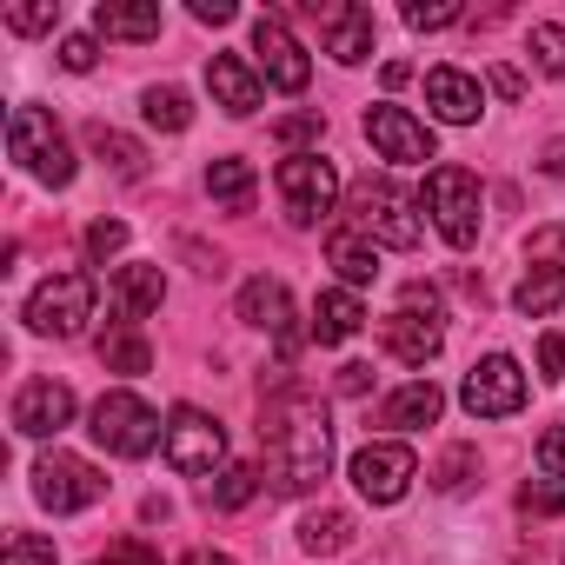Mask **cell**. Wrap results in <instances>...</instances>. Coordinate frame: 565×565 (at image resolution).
<instances>
[{
    "label": "cell",
    "instance_id": "obj_1",
    "mask_svg": "<svg viewBox=\"0 0 565 565\" xmlns=\"http://www.w3.org/2000/svg\"><path fill=\"white\" fill-rule=\"evenodd\" d=\"M259 446H266V479L273 492H313L333 466V426H327V406L307 393V386H287L273 393L266 413H259Z\"/></svg>",
    "mask_w": 565,
    "mask_h": 565
},
{
    "label": "cell",
    "instance_id": "obj_2",
    "mask_svg": "<svg viewBox=\"0 0 565 565\" xmlns=\"http://www.w3.org/2000/svg\"><path fill=\"white\" fill-rule=\"evenodd\" d=\"M87 433L114 452V459H147L153 446H167V426H160V413L140 399V393H127V386H114V393H100L94 399V413H87Z\"/></svg>",
    "mask_w": 565,
    "mask_h": 565
},
{
    "label": "cell",
    "instance_id": "obj_3",
    "mask_svg": "<svg viewBox=\"0 0 565 565\" xmlns=\"http://www.w3.org/2000/svg\"><path fill=\"white\" fill-rule=\"evenodd\" d=\"M8 153H14L41 186H67V180H74V147H67V134L54 127L47 107H14V114H8Z\"/></svg>",
    "mask_w": 565,
    "mask_h": 565
},
{
    "label": "cell",
    "instance_id": "obj_4",
    "mask_svg": "<svg viewBox=\"0 0 565 565\" xmlns=\"http://www.w3.org/2000/svg\"><path fill=\"white\" fill-rule=\"evenodd\" d=\"M21 320H28V333H41V340H74V333H87V320H94V279H87V273H54V279H41Z\"/></svg>",
    "mask_w": 565,
    "mask_h": 565
},
{
    "label": "cell",
    "instance_id": "obj_5",
    "mask_svg": "<svg viewBox=\"0 0 565 565\" xmlns=\"http://www.w3.org/2000/svg\"><path fill=\"white\" fill-rule=\"evenodd\" d=\"M353 226H360L373 246H399V253H413L419 233H426L419 213H413V200H406L393 180H373V173L353 186Z\"/></svg>",
    "mask_w": 565,
    "mask_h": 565
},
{
    "label": "cell",
    "instance_id": "obj_6",
    "mask_svg": "<svg viewBox=\"0 0 565 565\" xmlns=\"http://www.w3.org/2000/svg\"><path fill=\"white\" fill-rule=\"evenodd\" d=\"M426 213H433L439 239H446L452 253H466V246L479 239V180H472L466 167H433V173H426Z\"/></svg>",
    "mask_w": 565,
    "mask_h": 565
},
{
    "label": "cell",
    "instance_id": "obj_7",
    "mask_svg": "<svg viewBox=\"0 0 565 565\" xmlns=\"http://www.w3.org/2000/svg\"><path fill=\"white\" fill-rule=\"evenodd\" d=\"M273 180H279V200H287V220H294V226L327 220L333 200H340V173H333V160H320V153H287Z\"/></svg>",
    "mask_w": 565,
    "mask_h": 565
},
{
    "label": "cell",
    "instance_id": "obj_8",
    "mask_svg": "<svg viewBox=\"0 0 565 565\" xmlns=\"http://www.w3.org/2000/svg\"><path fill=\"white\" fill-rule=\"evenodd\" d=\"M167 466L186 472V479L220 472V466H226V433H220V419L200 413V406H173V413H167Z\"/></svg>",
    "mask_w": 565,
    "mask_h": 565
},
{
    "label": "cell",
    "instance_id": "obj_9",
    "mask_svg": "<svg viewBox=\"0 0 565 565\" xmlns=\"http://www.w3.org/2000/svg\"><path fill=\"white\" fill-rule=\"evenodd\" d=\"M34 499L47 512H87L107 499V479H100V466H87L74 452H41L34 459Z\"/></svg>",
    "mask_w": 565,
    "mask_h": 565
},
{
    "label": "cell",
    "instance_id": "obj_10",
    "mask_svg": "<svg viewBox=\"0 0 565 565\" xmlns=\"http://www.w3.org/2000/svg\"><path fill=\"white\" fill-rule=\"evenodd\" d=\"M347 479L360 486V499H373V505H399L406 486L419 479V459H413V446L380 439V446H360V452L347 459Z\"/></svg>",
    "mask_w": 565,
    "mask_h": 565
},
{
    "label": "cell",
    "instance_id": "obj_11",
    "mask_svg": "<svg viewBox=\"0 0 565 565\" xmlns=\"http://www.w3.org/2000/svg\"><path fill=\"white\" fill-rule=\"evenodd\" d=\"M459 399H466L472 419H512V413L525 406V366H519L512 353H486V360L466 373Z\"/></svg>",
    "mask_w": 565,
    "mask_h": 565
},
{
    "label": "cell",
    "instance_id": "obj_12",
    "mask_svg": "<svg viewBox=\"0 0 565 565\" xmlns=\"http://www.w3.org/2000/svg\"><path fill=\"white\" fill-rule=\"evenodd\" d=\"M239 320L279 340V366H287V360L300 353V327H294V294L279 287V279H266V273H259V279H246V287H239Z\"/></svg>",
    "mask_w": 565,
    "mask_h": 565
},
{
    "label": "cell",
    "instance_id": "obj_13",
    "mask_svg": "<svg viewBox=\"0 0 565 565\" xmlns=\"http://www.w3.org/2000/svg\"><path fill=\"white\" fill-rule=\"evenodd\" d=\"M253 54H259V74H266L279 94H300V87L313 81L307 47L287 34V21H279V14H259V21H253Z\"/></svg>",
    "mask_w": 565,
    "mask_h": 565
},
{
    "label": "cell",
    "instance_id": "obj_14",
    "mask_svg": "<svg viewBox=\"0 0 565 565\" xmlns=\"http://www.w3.org/2000/svg\"><path fill=\"white\" fill-rule=\"evenodd\" d=\"M366 140H373L380 160H399V167H426V160H433V134H426V120H413V114L393 107V100L366 107Z\"/></svg>",
    "mask_w": 565,
    "mask_h": 565
},
{
    "label": "cell",
    "instance_id": "obj_15",
    "mask_svg": "<svg viewBox=\"0 0 565 565\" xmlns=\"http://www.w3.org/2000/svg\"><path fill=\"white\" fill-rule=\"evenodd\" d=\"M74 426V386L67 380H28L14 393V433L21 439H54Z\"/></svg>",
    "mask_w": 565,
    "mask_h": 565
},
{
    "label": "cell",
    "instance_id": "obj_16",
    "mask_svg": "<svg viewBox=\"0 0 565 565\" xmlns=\"http://www.w3.org/2000/svg\"><path fill=\"white\" fill-rule=\"evenodd\" d=\"M313 14H320V28H327V54L340 61V67H360L366 54H373V41H380V21H373V8H340V0H313Z\"/></svg>",
    "mask_w": 565,
    "mask_h": 565
},
{
    "label": "cell",
    "instance_id": "obj_17",
    "mask_svg": "<svg viewBox=\"0 0 565 565\" xmlns=\"http://www.w3.org/2000/svg\"><path fill=\"white\" fill-rule=\"evenodd\" d=\"M160 300H167V273L147 266V259L120 266V273H114V287H107V307H114L120 327H140L147 313H160Z\"/></svg>",
    "mask_w": 565,
    "mask_h": 565
},
{
    "label": "cell",
    "instance_id": "obj_18",
    "mask_svg": "<svg viewBox=\"0 0 565 565\" xmlns=\"http://www.w3.org/2000/svg\"><path fill=\"white\" fill-rule=\"evenodd\" d=\"M426 100H433V114H439L446 127H472L479 107H486V87H479L472 74H459V67H433V74H426Z\"/></svg>",
    "mask_w": 565,
    "mask_h": 565
},
{
    "label": "cell",
    "instance_id": "obj_19",
    "mask_svg": "<svg viewBox=\"0 0 565 565\" xmlns=\"http://www.w3.org/2000/svg\"><path fill=\"white\" fill-rule=\"evenodd\" d=\"M380 340H386V353L406 360V366H426V360H439V347H446L439 320H433V313H406V307L380 327Z\"/></svg>",
    "mask_w": 565,
    "mask_h": 565
},
{
    "label": "cell",
    "instance_id": "obj_20",
    "mask_svg": "<svg viewBox=\"0 0 565 565\" xmlns=\"http://www.w3.org/2000/svg\"><path fill=\"white\" fill-rule=\"evenodd\" d=\"M206 87H213V100H220L233 120H246V114L259 107V74H253L239 54H213V61H206Z\"/></svg>",
    "mask_w": 565,
    "mask_h": 565
},
{
    "label": "cell",
    "instance_id": "obj_21",
    "mask_svg": "<svg viewBox=\"0 0 565 565\" xmlns=\"http://www.w3.org/2000/svg\"><path fill=\"white\" fill-rule=\"evenodd\" d=\"M327 259L340 266V279H347L353 294L380 279V246H373L360 226H333V233H327Z\"/></svg>",
    "mask_w": 565,
    "mask_h": 565
},
{
    "label": "cell",
    "instance_id": "obj_22",
    "mask_svg": "<svg viewBox=\"0 0 565 565\" xmlns=\"http://www.w3.org/2000/svg\"><path fill=\"white\" fill-rule=\"evenodd\" d=\"M360 327H366V307H360L353 287H333V294L313 300V340H320V347H347Z\"/></svg>",
    "mask_w": 565,
    "mask_h": 565
},
{
    "label": "cell",
    "instance_id": "obj_23",
    "mask_svg": "<svg viewBox=\"0 0 565 565\" xmlns=\"http://www.w3.org/2000/svg\"><path fill=\"white\" fill-rule=\"evenodd\" d=\"M94 34H107V41H153L160 34V8L153 0H100L94 8Z\"/></svg>",
    "mask_w": 565,
    "mask_h": 565
},
{
    "label": "cell",
    "instance_id": "obj_24",
    "mask_svg": "<svg viewBox=\"0 0 565 565\" xmlns=\"http://www.w3.org/2000/svg\"><path fill=\"white\" fill-rule=\"evenodd\" d=\"M446 413V393L433 386V380H413V386H399L386 406H380V426H399V433H413V426H433Z\"/></svg>",
    "mask_w": 565,
    "mask_h": 565
},
{
    "label": "cell",
    "instance_id": "obj_25",
    "mask_svg": "<svg viewBox=\"0 0 565 565\" xmlns=\"http://www.w3.org/2000/svg\"><path fill=\"white\" fill-rule=\"evenodd\" d=\"M512 307H519L525 320H545V313H558V307H565V266H532V273L519 279Z\"/></svg>",
    "mask_w": 565,
    "mask_h": 565
},
{
    "label": "cell",
    "instance_id": "obj_26",
    "mask_svg": "<svg viewBox=\"0 0 565 565\" xmlns=\"http://www.w3.org/2000/svg\"><path fill=\"white\" fill-rule=\"evenodd\" d=\"M347 545H353V519H347L340 505H320V512L300 519V552L333 558V552H347Z\"/></svg>",
    "mask_w": 565,
    "mask_h": 565
},
{
    "label": "cell",
    "instance_id": "obj_27",
    "mask_svg": "<svg viewBox=\"0 0 565 565\" xmlns=\"http://www.w3.org/2000/svg\"><path fill=\"white\" fill-rule=\"evenodd\" d=\"M87 140H94V153H100L120 180H140V173H147V147H140V140H127V134H114V127H100V120L87 127Z\"/></svg>",
    "mask_w": 565,
    "mask_h": 565
},
{
    "label": "cell",
    "instance_id": "obj_28",
    "mask_svg": "<svg viewBox=\"0 0 565 565\" xmlns=\"http://www.w3.org/2000/svg\"><path fill=\"white\" fill-rule=\"evenodd\" d=\"M253 492H259V466H239V459H226V466L206 479V505H220V512H239Z\"/></svg>",
    "mask_w": 565,
    "mask_h": 565
},
{
    "label": "cell",
    "instance_id": "obj_29",
    "mask_svg": "<svg viewBox=\"0 0 565 565\" xmlns=\"http://www.w3.org/2000/svg\"><path fill=\"white\" fill-rule=\"evenodd\" d=\"M206 193L226 200L233 213H246V206H253V167H246V160H213V167H206Z\"/></svg>",
    "mask_w": 565,
    "mask_h": 565
},
{
    "label": "cell",
    "instance_id": "obj_30",
    "mask_svg": "<svg viewBox=\"0 0 565 565\" xmlns=\"http://www.w3.org/2000/svg\"><path fill=\"white\" fill-rule=\"evenodd\" d=\"M147 127H160V134H186V127H193V100H186V87H147Z\"/></svg>",
    "mask_w": 565,
    "mask_h": 565
},
{
    "label": "cell",
    "instance_id": "obj_31",
    "mask_svg": "<svg viewBox=\"0 0 565 565\" xmlns=\"http://www.w3.org/2000/svg\"><path fill=\"white\" fill-rule=\"evenodd\" d=\"M100 366H107V373H147L153 353H147V340H140L134 327H120L114 340H100Z\"/></svg>",
    "mask_w": 565,
    "mask_h": 565
},
{
    "label": "cell",
    "instance_id": "obj_32",
    "mask_svg": "<svg viewBox=\"0 0 565 565\" xmlns=\"http://www.w3.org/2000/svg\"><path fill=\"white\" fill-rule=\"evenodd\" d=\"M472 479H479V446H452V452L433 466V486H439V492H466Z\"/></svg>",
    "mask_w": 565,
    "mask_h": 565
},
{
    "label": "cell",
    "instance_id": "obj_33",
    "mask_svg": "<svg viewBox=\"0 0 565 565\" xmlns=\"http://www.w3.org/2000/svg\"><path fill=\"white\" fill-rule=\"evenodd\" d=\"M532 61H539L552 81H565V28H558V21H539V28H532Z\"/></svg>",
    "mask_w": 565,
    "mask_h": 565
},
{
    "label": "cell",
    "instance_id": "obj_34",
    "mask_svg": "<svg viewBox=\"0 0 565 565\" xmlns=\"http://www.w3.org/2000/svg\"><path fill=\"white\" fill-rule=\"evenodd\" d=\"M0 565H54V539H41V532H14L8 545H0Z\"/></svg>",
    "mask_w": 565,
    "mask_h": 565
},
{
    "label": "cell",
    "instance_id": "obj_35",
    "mask_svg": "<svg viewBox=\"0 0 565 565\" xmlns=\"http://www.w3.org/2000/svg\"><path fill=\"white\" fill-rule=\"evenodd\" d=\"M120 246H127V226H120V220H94V226H87V259H94V266H107Z\"/></svg>",
    "mask_w": 565,
    "mask_h": 565
},
{
    "label": "cell",
    "instance_id": "obj_36",
    "mask_svg": "<svg viewBox=\"0 0 565 565\" xmlns=\"http://www.w3.org/2000/svg\"><path fill=\"white\" fill-rule=\"evenodd\" d=\"M519 512L525 519H558L565 512V486H519Z\"/></svg>",
    "mask_w": 565,
    "mask_h": 565
},
{
    "label": "cell",
    "instance_id": "obj_37",
    "mask_svg": "<svg viewBox=\"0 0 565 565\" xmlns=\"http://www.w3.org/2000/svg\"><path fill=\"white\" fill-rule=\"evenodd\" d=\"M61 21V0H34V8H8V28L14 34H47Z\"/></svg>",
    "mask_w": 565,
    "mask_h": 565
},
{
    "label": "cell",
    "instance_id": "obj_38",
    "mask_svg": "<svg viewBox=\"0 0 565 565\" xmlns=\"http://www.w3.org/2000/svg\"><path fill=\"white\" fill-rule=\"evenodd\" d=\"M452 21H459L452 0H439V8H419V0H413V8H406V28H413V34H439V28H452Z\"/></svg>",
    "mask_w": 565,
    "mask_h": 565
},
{
    "label": "cell",
    "instance_id": "obj_39",
    "mask_svg": "<svg viewBox=\"0 0 565 565\" xmlns=\"http://www.w3.org/2000/svg\"><path fill=\"white\" fill-rule=\"evenodd\" d=\"M525 259H539V266H565V226H539L532 246H525Z\"/></svg>",
    "mask_w": 565,
    "mask_h": 565
},
{
    "label": "cell",
    "instance_id": "obj_40",
    "mask_svg": "<svg viewBox=\"0 0 565 565\" xmlns=\"http://www.w3.org/2000/svg\"><path fill=\"white\" fill-rule=\"evenodd\" d=\"M320 127H327L320 114H294V120L273 127V140H279V147H307V140H320Z\"/></svg>",
    "mask_w": 565,
    "mask_h": 565
},
{
    "label": "cell",
    "instance_id": "obj_41",
    "mask_svg": "<svg viewBox=\"0 0 565 565\" xmlns=\"http://www.w3.org/2000/svg\"><path fill=\"white\" fill-rule=\"evenodd\" d=\"M94 61H100V47H94V34H67V41H61V67H67V74H87Z\"/></svg>",
    "mask_w": 565,
    "mask_h": 565
},
{
    "label": "cell",
    "instance_id": "obj_42",
    "mask_svg": "<svg viewBox=\"0 0 565 565\" xmlns=\"http://www.w3.org/2000/svg\"><path fill=\"white\" fill-rule=\"evenodd\" d=\"M539 472H545V479H558V486H565V426H552V433H545V439H539Z\"/></svg>",
    "mask_w": 565,
    "mask_h": 565
},
{
    "label": "cell",
    "instance_id": "obj_43",
    "mask_svg": "<svg viewBox=\"0 0 565 565\" xmlns=\"http://www.w3.org/2000/svg\"><path fill=\"white\" fill-rule=\"evenodd\" d=\"M399 307H406V313H433V320H439V287L413 279V287H399Z\"/></svg>",
    "mask_w": 565,
    "mask_h": 565
},
{
    "label": "cell",
    "instance_id": "obj_44",
    "mask_svg": "<svg viewBox=\"0 0 565 565\" xmlns=\"http://www.w3.org/2000/svg\"><path fill=\"white\" fill-rule=\"evenodd\" d=\"M539 373H552V380L565 373V333H545L539 340Z\"/></svg>",
    "mask_w": 565,
    "mask_h": 565
},
{
    "label": "cell",
    "instance_id": "obj_45",
    "mask_svg": "<svg viewBox=\"0 0 565 565\" xmlns=\"http://www.w3.org/2000/svg\"><path fill=\"white\" fill-rule=\"evenodd\" d=\"M193 21L200 28H226L233 21V0H193Z\"/></svg>",
    "mask_w": 565,
    "mask_h": 565
},
{
    "label": "cell",
    "instance_id": "obj_46",
    "mask_svg": "<svg viewBox=\"0 0 565 565\" xmlns=\"http://www.w3.org/2000/svg\"><path fill=\"white\" fill-rule=\"evenodd\" d=\"M492 87H499V94H505V100H519V94H525V81H519V74H512V67H492Z\"/></svg>",
    "mask_w": 565,
    "mask_h": 565
},
{
    "label": "cell",
    "instance_id": "obj_47",
    "mask_svg": "<svg viewBox=\"0 0 565 565\" xmlns=\"http://www.w3.org/2000/svg\"><path fill=\"white\" fill-rule=\"evenodd\" d=\"M366 373L373 366H340V393H366Z\"/></svg>",
    "mask_w": 565,
    "mask_h": 565
},
{
    "label": "cell",
    "instance_id": "obj_48",
    "mask_svg": "<svg viewBox=\"0 0 565 565\" xmlns=\"http://www.w3.org/2000/svg\"><path fill=\"white\" fill-rule=\"evenodd\" d=\"M545 173H552V180H565V140H552V147H545Z\"/></svg>",
    "mask_w": 565,
    "mask_h": 565
},
{
    "label": "cell",
    "instance_id": "obj_49",
    "mask_svg": "<svg viewBox=\"0 0 565 565\" xmlns=\"http://www.w3.org/2000/svg\"><path fill=\"white\" fill-rule=\"evenodd\" d=\"M180 565H233V558H226V552H206V545H200V552H186Z\"/></svg>",
    "mask_w": 565,
    "mask_h": 565
},
{
    "label": "cell",
    "instance_id": "obj_50",
    "mask_svg": "<svg viewBox=\"0 0 565 565\" xmlns=\"http://www.w3.org/2000/svg\"><path fill=\"white\" fill-rule=\"evenodd\" d=\"M100 565H107V558H100Z\"/></svg>",
    "mask_w": 565,
    "mask_h": 565
}]
</instances>
